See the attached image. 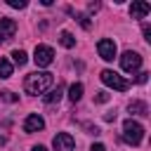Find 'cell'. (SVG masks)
<instances>
[{"mask_svg":"<svg viewBox=\"0 0 151 151\" xmlns=\"http://www.w3.org/2000/svg\"><path fill=\"white\" fill-rule=\"evenodd\" d=\"M87 9H90V12H97V9H99V2H90V7H87Z\"/></svg>","mask_w":151,"mask_h":151,"instance_id":"d4e9b609","label":"cell"},{"mask_svg":"<svg viewBox=\"0 0 151 151\" xmlns=\"http://www.w3.org/2000/svg\"><path fill=\"white\" fill-rule=\"evenodd\" d=\"M45 127V120H42V116H38V113H31L26 120H24V132H40Z\"/></svg>","mask_w":151,"mask_h":151,"instance_id":"30bf717a","label":"cell"},{"mask_svg":"<svg viewBox=\"0 0 151 151\" xmlns=\"http://www.w3.org/2000/svg\"><path fill=\"white\" fill-rule=\"evenodd\" d=\"M97 52H99V57L104 61H113V57H116V42L111 38H101L97 42Z\"/></svg>","mask_w":151,"mask_h":151,"instance_id":"8992f818","label":"cell"},{"mask_svg":"<svg viewBox=\"0 0 151 151\" xmlns=\"http://www.w3.org/2000/svg\"><path fill=\"white\" fill-rule=\"evenodd\" d=\"M7 5H9V7H14V9H24L28 2H26V0H7Z\"/></svg>","mask_w":151,"mask_h":151,"instance_id":"e0dca14e","label":"cell"},{"mask_svg":"<svg viewBox=\"0 0 151 151\" xmlns=\"http://www.w3.org/2000/svg\"><path fill=\"white\" fill-rule=\"evenodd\" d=\"M52 83H54L52 73H47V71H35V73H28V76H26L24 90H26V94H45V92L52 87Z\"/></svg>","mask_w":151,"mask_h":151,"instance_id":"6da1fadb","label":"cell"},{"mask_svg":"<svg viewBox=\"0 0 151 151\" xmlns=\"http://www.w3.org/2000/svg\"><path fill=\"white\" fill-rule=\"evenodd\" d=\"M76 19H78V24H80L83 28H90V26H92L90 19H87V14H76Z\"/></svg>","mask_w":151,"mask_h":151,"instance_id":"ac0fdd59","label":"cell"},{"mask_svg":"<svg viewBox=\"0 0 151 151\" xmlns=\"http://www.w3.org/2000/svg\"><path fill=\"white\" fill-rule=\"evenodd\" d=\"M80 97H83V85H80V83H73V85L68 87V99H71V101H78Z\"/></svg>","mask_w":151,"mask_h":151,"instance_id":"5bb4252c","label":"cell"},{"mask_svg":"<svg viewBox=\"0 0 151 151\" xmlns=\"http://www.w3.org/2000/svg\"><path fill=\"white\" fill-rule=\"evenodd\" d=\"M101 83L109 85V87H113V90H118V92L130 90V80H125L123 76H118V73L111 71V68H104V71H101Z\"/></svg>","mask_w":151,"mask_h":151,"instance_id":"3957f363","label":"cell"},{"mask_svg":"<svg viewBox=\"0 0 151 151\" xmlns=\"http://www.w3.org/2000/svg\"><path fill=\"white\" fill-rule=\"evenodd\" d=\"M120 66H123V71L134 73V71H139V68H142V57H139L137 52L127 50V52H123V57H120Z\"/></svg>","mask_w":151,"mask_h":151,"instance_id":"5b68a950","label":"cell"},{"mask_svg":"<svg viewBox=\"0 0 151 151\" xmlns=\"http://www.w3.org/2000/svg\"><path fill=\"white\" fill-rule=\"evenodd\" d=\"M127 111L132 113V116H149V106H146V101H142V99H134V101H130L127 104Z\"/></svg>","mask_w":151,"mask_h":151,"instance_id":"8fae6325","label":"cell"},{"mask_svg":"<svg viewBox=\"0 0 151 151\" xmlns=\"http://www.w3.org/2000/svg\"><path fill=\"white\" fill-rule=\"evenodd\" d=\"M104 120H106V123H113V120H116V113H113V111H106V113H104Z\"/></svg>","mask_w":151,"mask_h":151,"instance_id":"7402d4cb","label":"cell"},{"mask_svg":"<svg viewBox=\"0 0 151 151\" xmlns=\"http://www.w3.org/2000/svg\"><path fill=\"white\" fill-rule=\"evenodd\" d=\"M134 80L142 85V83H146V80H149V73H146V71H142V73H137V78H134Z\"/></svg>","mask_w":151,"mask_h":151,"instance_id":"ffe728a7","label":"cell"},{"mask_svg":"<svg viewBox=\"0 0 151 151\" xmlns=\"http://www.w3.org/2000/svg\"><path fill=\"white\" fill-rule=\"evenodd\" d=\"M33 61H35V66H40V68L50 66V64L54 61V50L47 47V45H38L35 52H33Z\"/></svg>","mask_w":151,"mask_h":151,"instance_id":"277c9868","label":"cell"},{"mask_svg":"<svg viewBox=\"0 0 151 151\" xmlns=\"http://www.w3.org/2000/svg\"><path fill=\"white\" fill-rule=\"evenodd\" d=\"M94 101H97V104H106V101H109V92H97V94H94Z\"/></svg>","mask_w":151,"mask_h":151,"instance_id":"d6986e66","label":"cell"},{"mask_svg":"<svg viewBox=\"0 0 151 151\" xmlns=\"http://www.w3.org/2000/svg\"><path fill=\"white\" fill-rule=\"evenodd\" d=\"M90 151H106V146H104V144H92Z\"/></svg>","mask_w":151,"mask_h":151,"instance_id":"603a6c76","label":"cell"},{"mask_svg":"<svg viewBox=\"0 0 151 151\" xmlns=\"http://www.w3.org/2000/svg\"><path fill=\"white\" fill-rule=\"evenodd\" d=\"M144 38L151 42V28H149V26H144Z\"/></svg>","mask_w":151,"mask_h":151,"instance_id":"cb8c5ba5","label":"cell"},{"mask_svg":"<svg viewBox=\"0 0 151 151\" xmlns=\"http://www.w3.org/2000/svg\"><path fill=\"white\" fill-rule=\"evenodd\" d=\"M0 97H2L5 101H17V97H14L12 92H7V90H5V92H0Z\"/></svg>","mask_w":151,"mask_h":151,"instance_id":"44dd1931","label":"cell"},{"mask_svg":"<svg viewBox=\"0 0 151 151\" xmlns=\"http://www.w3.org/2000/svg\"><path fill=\"white\" fill-rule=\"evenodd\" d=\"M59 42H61V45H64L66 50H71V47L76 45V38H73V35H71L68 31H61V33H59Z\"/></svg>","mask_w":151,"mask_h":151,"instance_id":"4fadbf2b","label":"cell"},{"mask_svg":"<svg viewBox=\"0 0 151 151\" xmlns=\"http://www.w3.org/2000/svg\"><path fill=\"white\" fill-rule=\"evenodd\" d=\"M14 33H17V24H14V19L2 17V19H0V42H7Z\"/></svg>","mask_w":151,"mask_h":151,"instance_id":"ba28073f","label":"cell"},{"mask_svg":"<svg viewBox=\"0 0 151 151\" xmlns=\"http://www.w3.org/2000/svg\"><path fill=\"white\" fill-rule=\"evenodd\" d=\"M2 144H5V137H2V134H0V146H2Z\"/></svg>","mask_w":151,"mask_h":151,"instance_id":"4316f807","label":"cell"},{"mask_svg":"<svg viewBox=\"0 0 151 151\" xmlns=\"http://www.w3.org/2000/svg\"><path fill=\"white\" fill-rule=\"evenodd\" d=\"M52 146H54V151H73L76 142H73V137H71L68 132H59V134L54 137Z\"/></svg>","mask_w":151,"mask_h":151,"instance_id":"52a82bcc","label":"cell"},{"mask_svg":"<svg viewBox=\"0 0 151 151\" xmlns=\"http://www.w3.org/2000/svg\"><path fill=\"white\" fill-rule=\"evenodd\" d=\"M59 99H61V85H57L54 90H50V92L45 94V104H50V106H52V104H57Z\"/></svg>","mask_w":151,"mask_h":151,"instance_id":"7c38bea8","label":"cell"},{"mask_svg":"<svg viewBox=\"0 0 151 151\" xmlns=\"http://www.w3.org/2000/svg\"><path fill=\"white\" fill-rule=\"evenodd\" d=\"M31 151H47V149H45V146H33Z\"/></svg>","mask_w":151,"mask_h":151,"instance_id":"484cf974","label":"cell"},{"mask_svg":"<svg viewBox=\"0 0 151 151\" xmlns=\"http://www.w3.org/2000/svg\"><path fill=\"white\" fill-rule=\"evenodd\" d=\"M149 12H151V5L144 2V0H134V2L130 5V17H132V19H144Z\"/></svg>","mask_w":151,"mask_h":151,"instance_id":"9c48e42d","label":"cell"},{"mask_svg":"<svg viewBox=\"0 0 151 151\" xmlns=\"http://www.w3.org/2000/svg\"><path fill=\"white\" fill-rule=\"evenodd\" d=\"M12 61H14L17 66H24V64L28 61V57H26L24 50H14V52H12Z\"/></svg>","mask_w":151,"mask_h":151,"instance_id":"2e32d148","label":"cell"},{"mask_svg":"<svg viewBox=\"0 0 151 151\" xmlns=\"http://www.w3.org/2000/svg\"><path fill=\"white\" fill-rule=\"evenodd\" d=\"M12 71H14L12 61H9V59H0V78H9Z\"/></svg>","mask_w":151,"mask_h":151,"instance_id":"9a60e30c","label":"cell"},{"mask_svg":"<svg viewBox=\"0 0 151 151\" xmlns=\"http://www.w3.org/2000/svg\"><path fill=\"white\" fill-rule=\"evenodd\" d=\"M123 139H125L127 144H132V146H139L142 139H144V127H142L137 120L127 118V120L123 123Z\"/></svg>","mask_w":151,"mask_h":151,"instance_id":"7a4b0ae2","label":"cell"}]
</instances>
